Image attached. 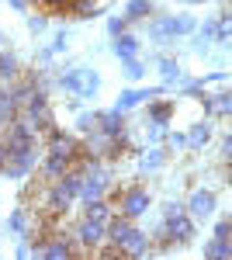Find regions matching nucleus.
Wrapping results in <instances>:
<instances>
[{
  "instance_id": "f257e3e1",
  "label": "nucleus",
  "mask_w": 232,
  "mask_h": 260,
  "mask_svg": "<svg viewBox=\"0 0 232 260\" xmlns=\"http://www.w3.org/2000/svg\"><path fill=\"white\" fill-rule=\"evenodd\" d=\"M108 198L115 201V208L121 215H128L132 222H139L142 215H149V208H153V194L142 187V184H128V187H121V191H111Z\"/></svg>"
},
{
  "instance_id": "f03ea898",
  "label": "nucleus",
  "mask_w": 232,
  "mask_h": 260,
  "mask_svg": "<svg viewBox=\"0 0 232 260\" xmlns=\"http://www.w3.org/2000/svg\"><path fill=\"white\" fill-rule=\"evenodd\" d=\"M194 31H197V21L191 14H156L149 24V39L156 42H174L184 35H194Z\"/></svg>"
},
{
  "instance_id": "7ed1b4c3",
  "label": "nucleus",
  "mask_w": 232,
  "mask_h": 260,
  "mask_svg": "<svg viewBox=\"0 0 232 260\" xmlns=\"http://www.w3.org/2000/svg\"><path fill=\"white\" fill-rule=\"evenodd\" d=\"M56 83L66 94H77L83 101H94L101 94V73L97 70H66L56 77Z\"/></svg>"
},
{
  "instance_id": "20e7f679",
  "label": "nucleus",
  "mask_w": 232,
  "mask_h": 260,
  "mask_svg": "<svg viewBox=\"0 0 232 260\" xmlns=\"http://www.w3.org/2000/svg\"><path fill=\"white\" fill-rule=\"evenodd\" d=\"M21 118H28L35 128H39V136H45L52 125H56V115H52V101H49V90H31L28 101L21 104Z\"/></svg>"
},
{
  "instance_id": "39448f33",
  "label": "nucleus",
  "mask_w": 232,
  "mask_h": 260,
  "mask_svg": "<svg viewBox=\"0 0 232 260\" xmlns=\"http://www.w3.org/2000/svg\"><path fill=\"white\" fill-rule=\"evenodd\" d=\"M0 136H4L11 153H18V149H39V128L28 118H14L11 125L0 128Z\"/></svg>"
},
{
  "instance_id": "423d86ee",
  "label": "nucleus",
  "mask_w": 232,
  "mask_h": 260,
  "mask_svg": "<svg viewBox=\"0 0 232 260\" xmlns=\"http://www.w3.org/2000/svg\"><path fill=\"white\" fill-rule=\"evenodd\" d=\"M73 240H77V246L83 250V257H87V253H94L101 243H108V222L80 219L77 229H73Z\"/></svg>"
},
{
  "instance_id": "0eeeda50",
  "label": "nucleus",
  "mask_w": 232,
  "mask_h": 260,
  "mask_svg": "<svg viewBox=\"0 0 232 260\" xmlns=\"http://www.w3.org/2000/svg\"><path fill=\"white\" fill-rule=\"evenodd\" d=\"M184 205H187L194 222H205L218 212V194H215L212 187H197V191H191V198L184 201Z\"/></svg>"
},
{
  "instance_id": "6e6552de",
  "label": "nucleus",
  "mask_w": 232,
  "mask_h": 260,
  "mask_svg": "<svg viewBox=\"0 0 232 260\" xmlns=\"http://www.w3.org/2000/svg\"><path fill=\"white\" fill-rule=\"evenodd\" d=\"M167 94V83L163 87H128V90H121L118 94V101H115V108L118 111H136L139 104H146V101H156V98H163Z\"/></svg>"
},
{
  "instance_id": "1a4fd4ad",
  "label": "nucleus",
  "mask_w": 232,
  "mask_h": 260,
  "mask_svg": "<svg viewBox=\"0 0 232 260\" xmlns=\"http://www.w3.org/2000/svg\"><path fill=\"white\" fill-rule=\"evenodd\" d=\"M35 167H39V149H18V153H11V160H7V167H4V174H0V177L24 180Z\"/></svg>"
},
{
  "instance_id": "9d476101",
  "label": "nucleus",
  "mask_w": 232,
  "mask_h": 260,
  "mask_svg": "<svg viewBox=\"0 0 232 260\" xmlns=\"http://www.w3.org/2000/svg\"><path fill=\"white\" fill-rule=\"evenodd\" d=\"M42 257H49V260L83 257V250L77 246V240H73V236H66V233H52V236L45 240V246H42Z\"/></svg>"
},
{
  "instance_id": "9b49d317",
  "label": "nucleus",
  "mask_w": 232,
  "mask_h": 260,
  "mask_svg": "<svg viewBox=\"0 0 232 260\" xmlns=\"http://www.w3.org/2000/svg\"><path fill=\"white\" fill-rule=\"evenodd\" d=\"M170 163V149L167 146H149L139 153V174H159Z\"/></svg>"
},
{
  "instance_id": "f8f14e48",
  "label": "nucleus",
  "mask_w": 232,
  "mask_h": 260,
  "mask_svg": "<svg viewBox=\"0 0 232 260\" xmlns=\"http://www.w3.org/2000/svg\"><path fill=\"white\" fill-rule=\"evenodd\" d=\"M104 136H111V139H125L128 136V121H125V111H118V108H111V111H101V125H97Z\"/></svg>"
},
{
  "instance_id": "ddd939ff",
  "label": "nucleus",
  "mask_w": 232,
  "mask_h": 260,
  "mask_svg": "<svg viewBox=\"0 0 232 260\" xmlns=\"http://www.w3.org/2000/svg\"><path fill=\"white\" fill-rule=\"evenodd\" d=\"M111 52H115L121 62H125V59H136L139 52H142V42H139L132 31H121V35L111 39Z\"/></svg>"
},
{
  "instance_id": "4468645a",
  "label": "nucleus",
  "mask_w": 232,
  "mask_h": 260,
  "mask_svg": "<svg viewBox=\"0 0 232 260\" xmlns=\"http://www.w3.org/2000/svg\"><path fill=\"white\" fill-rule=\"evenodd\" d=\"M24 77V70H21V59L11 52V49H0V83L4 87H11L14 80Z\"/></svg>"
},
{
  "instance_id": "2eb2a0df",
  "label": "nucleus",
  "mask_w": 232,
  "mask_h": 260,
  "mask_svg": "<svg viewBox=\"0 0 232 260\" xmlns=\"http://www.w3.org/2000/svg\"><path fill=\"white\" fill-rule=\"evenodd\" d=\"M177 111V101H149V111H146V121H153V125H170Z\"/></svg>"
},
{
  "instance_id": "dca6fc26",
  "label": "nucleus",
  "mask_w": 232,
  "mask_h": 260,
  "mask_svg": "<svg viewBox=\"0 0 232 260\" xmlns=\"http://www.w3.org/2000/svg\"><path fill=\"white\" fill-rule=\"evenodd\" d=\"M201 257H208V260H232V240H225V236H212V240H205Z\"/></svg>"
},
{
  "instance_id": "f3484780",
  "label": "nucleus",
  "mask_w": 232,
  "mask_h": 260,
  "mask_svg": "<svg viewBox=\"0 0 232 260\" xmlns=\"http://www.w3.org/2000/svg\"><path fill=\"white\" fill-rule=\"evenodd\" d=\"M66 11H70L77 21H94V18L104 14V7H101L97 0H70V4H66Z\"/></svg>"
},
{
  "instance_id": "a211bd4d",
  "label": "nucleus",
  "mask_w": 232,
  "mask_h": 260,
  "mask_svg": "<svg viewBox=\"0 0 232 260\" xmlns=\"http://www.w3.org/2000/svg\"><path fill=\"white\" fill-rule=\"evenodd\" d=\"M156 70H159V77H163V83H167V87H177V83L184 80V70H180V62H177L174 56H159Z\"/></svg>"
},
{
  "instance_id": "6ab92c4d",
  "label": "nucleus",
  "mask_w": 232,
  "mask_h": 260,
  "mask_svg": "<svg viewBox=\"0 0 232 260\" xmlns=\"http://www.w3.org/2000/svg\"><path fill=\"white\" fill-rule=\"evenodd\" d=\"M212 142V121H197L187 128V149H205Z\"/></svg>"
},
{
  "instance_id": "aec40b11",
  "label": "nucleus",
  "mask_w": 232,
  "mask_h": 260,
  "mask_svg": "<svg viewBox=\"0 0 232 260\" xmlns=\"http://www.w3.org/2000/svg\"><path fill=\"white\" fill-rule=\"evenodd\" d=\"M125 14H128V18H132V24H136V21H149V18H156L159 11H156L153 0H128V4H125Z\"/></svg>"
},
{
  "instance_id": "412c9836",
  "label": "nucleus",
  "mask_w": 232,
  "mask_h": 260,
  "mask_svg": "<svg viewBox=\"0 0 232 260\" xmlns=\"http://www.w3.org/2000/svg\"><path fill=\"white\" fill-rule=\"evenodd\" d=\"M14 118H21V101H14V98H11V90L4 87V94H0V128L11 125Z\"/></svg>"
},
{
  "instance_id": "4be33fe9",
  "label": "nucleus",
  "mask_w": 232,
  "mask_h": 260,
  "mask_svg": "<svg viewBox=\"0 0 232 260\" xmlns=\"http://www.w3.org/2000/svg\"><path fill=\"white\" fill-rule=\"evenodd\" d=\"M97 125H101V111H80L77 115V136H90V132H97Z\"/></svg>"
},
{
  "instance_id": "5701e85b",
  "label": "nucleus",
  "mask_w": 232,
  "mask_h": 260,
  "mask_svg": "<svg viewBox=\"0 0 232 260\" xmlns=\"http://www.w3.org/2000/svg\"><path fill=\"white\" fill-rule=\"evenodd\" d=\"M7 229H11L14 236H24V233H28V208H14L11 219H7Z\"/></svg>"
},
{
  "instance_id": "b1692460",
  "label": "nucleus",
  "mask_w": 232,
  "mask_h": 260,
  "mask_svg": "<svg viewBox=\"0 0 232 260\" xmlns=\"http://www.w3.org/2000/svg\"><path fill=\"white\" fill-rule=\"evenodd\" d=\"M121 77H125V80H132V83L142 80V77H146V66H142V59H139V56H136V59H125V62H121Z\"/></svg>"
},
{
  "instance_id": "393cba45",
  "label": "nucleus",
  "mask_w": 232,
  "mask_h": 260,
  "mask_svg": "<svg viewBox=\"0 0 232 260\" xmlns=\"http://www.w3.org/2000/svg\"><path fill=\"white\" fill-rule=\"evenodd\" d=\"M128 28H132V18H128L125 11H121L118 18H108V35H111V39H115V35H121V31H128Z\"/></svg>"
},
{
  "instance_id": "a878e982",
  "label": "nucleus",
  "mask_w": 232,
  "mask_h": 260,
  "mask_svg": "<svg viewBox=\"0 0 232 260\" xmlns=\"http://www.w3.org/2000/svg\"><path fill=\"white\" fill-rule=\"evenodd\" d=\"M218 45H229L232 42V14H222V18H218Z\"/></svg>"
},
{
  "instance_id": "bb28decb",
  "label": "nucleus",
  "mask_w": 232,
  "mask_h": 260,
  "mask_svg": "<svg viewBox=\"0 0 232 260\" xmlns=\"http://www.w3.org/2000/svg\"><path fill=\"white\" fill-rule=\"evenodd\" d=\"M215 115H232V87L215 94Z\"/></svg>"
},
{
  "instance_id": "cd10ccee",
  "label": "nucleus",
  "mask_w": 232,
  "mask_h": 260,
  "mask_svg": "<svg viewBox=\"0 0 232 260\" xmlns=\"http://www.w3.org/2000/svg\"><path fill=\"white\" fill-rule=\"evenodd\" d=\"M146 139H149V146H159V142L167 139V125H153V121H146Z\"/></svg>"
},
{
  "instance_id": "c85d7f7f",
  "label": "nucleus",
  "mask_w": 232,
  "mask_h": 260,
  "mask_svg": "<svg viewBox=\"0 0 232 260\" xmlns=\"http://www.w3.org/2000/svg\"><path fill=\"white\" fill-rule=\"evenodd\" d=\"M49 49H52L56 56H62V52L70 49V31H66V28H59L56 35H52V45H49Z\"/></svg>"
},
{
  "instance_id": "c756f323",
  "label": "nucleus",
  "mask_w": 232,
  "mask_h": 260,
  "mask_svg": "<svg viewBox=\"0 0 232 260\" xmlns=\"http://www.w3.org/2000/svg\"><path fill=\"white\" fill-rule=\"evenodd\" d=\"M49 28V14H28V31L31 35H42Z\"/></svg>"
},
{
  "instance_id": "7c9ffc66",
  "label": "nucleus",
  "mask_w": 232,
  "mask_h": 260,
  "mask_svg": "<svg viewBox=\"0 0 232 260\" xmlns=\"http://www.w3.org/2000/svg\"><path fill=\"white\" fill-rule=\"evenodd\" d=\"M167 149H187V132H167Z\"/></svg>"
},
{
  "instance_id": "2f4dec72",
  "label": "nucleus",
  "mask_w": 232,
  "mask_h": 260,
  "mask_svg": "<svg viewBox=\"0 0 232 260\" xmlns=\"http://www.w3.org/2000/svg\"><path fill=\"white\" fill-rule=\"evenodd\" d=\"M222 163L232 167V132H225V139H222Z\"/></svg>"
},
{
  "instance_id": "473e14b6",
  "label": "nucleus",
  "mask_w": 232,
  "mask_h": 260,
  "mask_svg": "<svg viewBox=\"0 0 232 260\" xmlns=\"http://www.w3.org/2000/svg\"><path fill=\"white\" fill-rule=\"evenodd\" d=\"M229 80V73H225V70H215V73H205V87H208V83H225Z\"/></svg>"
},
{
  "instance_id": "72a5a7b5",
  "label": "nucleus",
  "mask_w": 232,
  "mask_h": 260,
  "mask_svg": "<svg viewBox=\"0 0 232 260\" xmlns=\"http://www.w3.org/2000/svg\"><path fill=\"white\" fill-rule=\"evenodd\" d=\"M215 236H225V240H232V225H229V219H222L218 225H215Z\"/></svg>"
},
{
  "instance_id": "f704fd0d",
  "label": "nucleus",
  "mask_w": 232,
  "mask_h": 260,
  "mask_svg": "<svg viewBox=\"0 0 232 260\" xmlns=\"http://www.w3.org/2000/svg\"><path fill=\"white\" fill-rule=\"evenodd\" d=\"M7 160H11V149H7V142H4V136H0V174H4Z\"/></svg>"
},
{
  "instance_id": "c9c22d12",
  "label": "nucleus",
  "mask_w": 232,
  "mask_h": 260,
  "mask_svg": "<svg viewBox=\"0 0 232 260\" xmlns=\"http://www.w3.org/2000/svg\"><path fill=\"white\" fill-rule=\"evenodd\" d=\"M7 4H11L14 11H28V4H31V0H7Z\"/></svg>"
},
{
  "instance_id": "e433bc0d",
  "label": "nucleus",
  "mask_w": 232,
  "mask_h": 260,
  "mask_svg": "<svg viewBox=\"0 0 232 260\" xmlns=\"http://www.w3.org/2000/svg\"><path fill=\"white\" fill-rule=\"evenodd\" d=\"M177 4H187V7H197V4H205V0H177Z\"/></svg>"
},
{
  "instance_id": "4c0bfd02",
  "label": "nucleus",
  "mask_w": 232,
  "mask_h": 260,
  "mask_svg": "<svg viewBox=\"0 0 232 260\" xmlns=\"http://www.w3.org/2000/svg\"><path fill=\"white\" fill-rule=\"evenodd\" d=\"M4 42H7V39H4V31H0V45H4Z\"/></svg>"
},
{
  "instance_id": "58836bf2",
  "label": "nucleus",
  "mask_w": 232,
  "mask_h": 260,
  "mask_svg": "<svg viewBox=\"0 0 232 260\" xmlns=\"http://www.w3.org/2000/svg\"><path fill=\"white\" fill-rule=\"evenodd\" d=\"M31 4H45V0H31Z\"/></svg>"
},
{
  "instance_id": "ea45409f",
  "label": "nucleus",
  "mask_w": 232,
  "mask_h": 260,
  "mask_svg": "<svg viewBox=\"0 0 232 260\" xmlns=\"http://www.w3.org/2000/svg\"><path fill=\"white\" fill-rule=\"evenodd\" d=\"M0 94H4V83H0Z\"/></svg>"
},
{
  "instance_id": "a19ab883",
  "label": "nucleus",
  "mask_w": 232,
  "mask_h": 260,
  "mask_svg": "<svg viewBox=\"0 0 232 260\" xmlns=\"http://www.w3.org/2000/svg\"><path fill=\"white\" fill-rule=\"evenodd\" d=\"M229 225H232V215H229Z\"/></svg>"
}]
</instances>
